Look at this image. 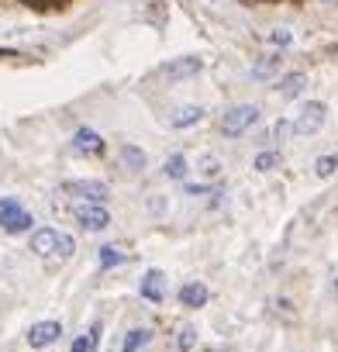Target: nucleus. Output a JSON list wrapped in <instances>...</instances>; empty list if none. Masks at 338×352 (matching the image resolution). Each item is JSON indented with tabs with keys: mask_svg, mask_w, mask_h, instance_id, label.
<instances>
[{
	"mask_svg": "<svg viewBox=\"0 0 338 352\" xmlns=\"http://www.w3.org/2000/svg\"><path fill=\"white\" fill-rule=\"evenodd\" d=\"M131 256L124 252V249H117V245H100L97 249V263H100V270H114V266H124Z\"/></svg>",
	"mask_w": 338,
	"mask_h": 352,
	"instance_id": "14",
	"label": "nucleus"
},
{
	"mask_svg": "<svg viewBox=\"0 0 338 352\" xmlns=\"http://www.w3.org/2000/svg\"><path fill=\"white\" fill-rule=\"evenodd\" d=\"M73 252H76V242H73V239H69L66 232H59V245H56V256H59V259H69Z\"/></svg>",
	"mask_w": 338,
	"mask_h": 352,
	"instance_id": "22",
	"label": "nucleus"
},
{
	"mask_svg": "<svg viewBox=\"0 0 338 352\" xmlns=\"http://www.w3.org/2000/svg\"><path fill=\"white\" fill-rule=\"evenodd\" d=\"M201 69H204V59H201V56H183V59H173L169 66H162V76H166L169 83H180V80L197 76Z\"/></svg>",
	"mask_w": 338,
	"mask_h": 352,
	"instance_id": "6",
	"label": "nucleus"
},
{
	"mask_svg": "<svg viewBox=\"0 0 338 352\" xmlns=\"http://www.w3.org/2000/svg\"><path fill=\"white\" fill-rule=\"evenodd\" d=\"M66 194L83 204H104L111 197V187L104 180H73V184H66Z\"/></svg>",
	"mask_w": 338,
	"mask_h": 352,
	"instance_id": "5",
	"label": "nucleus"
},
{
	"mask_svg": "<svg viewBox=\"0 0 338 352\" xmlns=\"http://www.w3.org/2000/svg\"><path fill=\"white\" fill-rule=\"evenodd\" d=\"M290 42H293V32H290V28H273V32H269V45H273V49H286Z\"/></svg>",
	"mask_w": 338,
	"mask_h": 352,
	"instance_id": "21",
	"label": "nucleus"
},
{
	"mask_svg": "<svg viewBox=\"0 0 338 352\" xmlns=\"http://www.w3.org/2000/svg\"><path fill=\"white\" fill-rule=\"evenodd\" d=\"M328 121V107L321 100H307L297 114H293V135H317Z\"/></svg>",
	"mask_w": 338,
	"mask_h": 352,
	"instance_id": "3",
	"label": "nucleus"
},
{
	"mask_svg": "<svg viewBox=\"0 0 338 352\" xmlns=\"http://www.w3.org/2000/svg\"><path fill=\"white\" fill-rule=\"evenodd\" d=\"M290 135H293V121H286V118H280V121L273 124V138H276V142H286Z\"/></svg>",
	"mask_w": 338,
	"mask_h": 352,
	"instance_id": "24",
	"label": "nucleus"
},
{
	"mask_svg": "<svg viewBox=\"0 0 338 352\" xmlns=\"http://www.w3.org/2000/svg\"><path fill=\"white\" fill-rule=\"evenodd\" d=\"M73 221L83 232H104V228H111V211H107V204H83V201H76L73 204Z\"/></svg>",
	"mask_w": 338,
	"mask_h": 352,
	"instance_id": "4",
	"label": "nucleus"
},
{
	"mask_svg": "<svg viewBox=\"0 0 338 352\" xmlns=\"http://www.w3.org/2000/svg\"><path fill=\"white\" fill-rule=\"evenodd\" d=\"M121 162L128 169H145L148 166V155L138 148V145H121Z\"/></svg>",
	"mask_w": 338,
	"mask_h": 352,
	"instance_id": "18",
	"label": "nucleus"
},
{
	"mask_svg": "<svg viewBox=\"0 0 338 352\" xmlns=\"http://www.w3.org/2000/svg\"><path fill=\"white\" fill-rule=\"evenodd\" d=\"M304 87H307V73H283L280 80H276V90H280V97L283 100H297L300 94H304Z\"/></svg>",
	"mask_w": 338,
	"mask_h": 352,
	"instance_id": "11",
	"label": "nucleus"
},
{
	"mask_svg": "<svg viewBox=\"0 0 338 352\" xmlns=\"http://www.w3.org/2000/svg\"><path fill=\"white\" fill-rule=\"evenodd\" d=\"M35 218L32 211H25V204L18 197H0V228H4L8 235H25L32 232Z\"/></svg>",
	"mask_w": 338,
	"mask_h": 352,
	"instance_id": "1",
	"label": "nucleus"
},
{
	"mask_svg": "<svg viewBox=\"0 0 338 352\" xmlns=\"http://www.w3.org/2000/svg\"><path fill=\"white\" fill-rule=\"evenodd\" d=\"M276 66H280V56H266V59H262V63L252 69V76H259V80H262V76H269Z\"/></svg>",
	"mask_w": 338,
	"mask_h": 352,
	"instance_id": "23",
	"label": "nucleus"
},
{
	"mask_svg": "<svg viewBox=\"0 0 338 352\" xmlns=\"http://www.w3.org/2000/svg\"><path fill=\"white\" fill-rule=\"evenodd\" d=\"M335 173H338V152H324V155L314 159V176L317 180H328V176H335Z\"/></svg>",
	"mask_w": 338,
	"mask_h": 352,
	"instance_id": "17",
	"label": "nucleus"
},
{
	"mask_svg": "<svg viewBox=\"0 0 338 352\" xmlns=\"http://www.w3.org/2000/svg\"><path fill=\"white\" fill-rule=\"evenodd\" d=\"M283 166V155L280 152H259L256 159H252V169H259V173H273V169H280Z\"/></svg>",
	"mask_w": 338,
	"mask_h": 352,
	"instance_id": "20",
	"label": "nucleus"
},
{
	"mask_svg": "<svg viewBox=\"0 0 338 352\" xmlns=\"http://www.w3.org/2000/svg\"><path fill=\"white\" fill-rule=\"evenodd\" d=\"M59 335H63V324L59 321H35L28 328V345L32 349H49V345L59 342Z\"/></svg>",
	"mask_w": 338,
	"mask_h": 352,
	"instance_id": "7",
	"label": "nucleus"
},
{
	"mask_svg": "<svg viewBox=\"0 0 338 352\" xmlns=\"http://www.w3.org/2000/svg\"><path fill=\"white\" fill-rule=\"evenodd\" d=\"M152 342V331L148 328H131L128 335H124V352H138V349H145Z\"/></svg>",
	"mask_w": 338,
	"mask_h": 352,
	"instance_id": "19",
	"label": "nucleus"
},
{
	"mask_svg": "<svg viewBox=\"0 0 338 352\" xmlns=\"http://www.w3.org/2000/svg\"><path fill=\"white\" fill-rule=\"evenodd\" d=\"M73 148H76L80 155H100L107 145H104V138H100L93 128H76V131H73Z\"/></svg>",
	"mask_w": 338,
	"mask_h": 352,
	"instance_id": "10",
	"label": "nucleus"
},
{
	"mask_svg": "<svg viewBox=\"0 0 338 352\" xmlns=\"http://www.w3.org/2000/svg\"><path fill=\"white\" fill-rule=\"evenodd\" d=\"M56 245H59V232H56V228H35L32 239H28V249H32L38 259L56 256Z\"/></svg>",
	"mask_w": 338,
	"mask_h": 352,
	"instance_id": "9",
	"label": "nucleus"
},
{
	"mask_svg": "<svg viewBox=\"0 0 338 352\" xmlns=\"http://www.w3.org/2000/svg\"><path fill=\"white\" fill-rule=\"evenodd\" d=\"M197 121H204V107L201 104H183V107H177L173 114H169V128H194Z\"/></svg>",
	"mask_w": 338,
	"mask_h": 352,
	"instance_id": "13",
	"label": "nucleus"
},
{
	"mask_svg": "<svg viewBox=\"0 0 338 352\" xmlns=\"http://www.w3.org/2000/svg\"><path fill=\"white\" fill-rule=\"evenodd\" d=\"M162 173L169 176V180H187V173H190V162H187V155H169L166 162H162Z\"/></svg>",
	"mask_w": 338,
	"mask_h": 352,
	"instance_id": "16",
	"label": "nucleus"
},
{
	"mask_svg": "<svg viewBox=\"0 0 338 352\" xmlns=\"http://www.w3.org/2000/svg\"><path fill=\"white\" fill-rule=\"evenodd\" d=\"M97 345H100V321H93L87 335H76L69 352H97Z\"/></svg>",
	"mask_w": 338,
	"mask_h": 352,
	"instance_id": "15",
	"label": "nucleus"
},
{
	"mask_svg": "<svg viewBox=\"0 0 338 352\" xmlns=\"http://www.w3.org/2000/svg\"><path fill=\"white\" fill-rule=\"evenodd\" d=\"M138 294H142V300L159 304L166 297V273L162 270H145L142 273V283H138Z\"/></svg>",
	"mask_w": 338,
	"mask_h": 352,
	"instance_id": "8",
	"label": "nucleus"
},
{
	"mask_svg": "<svg viewBox=\"0 0 338 352\" xmlns=\"http://www.w3.org/2000/svg\"><path fill=\"white\" fill-rule=\"evenodd\" d=\"M207 352H214V349H207Z\"/></svg>",
	"mask_w": 338,
	"mask_h": 352,
	"instance_id": "27",
	"label": "nucleus"
},
{
	"mask_svg": "<svg viewBox=\"0 0 338 352\" xmlns=\"http://www.w3.org/2000/svg\"><path fill=\"white\" fill-rule=\"evenodd\" d=\"M259 107L256 104H235V107H228L225 111V118H221V135L225 138H242L256 121H259Z\"/></svg>",
	"mask_w": 338,
	"mask_h": 352,
	"instance_id": "2",
	"label": "nucleus"
},
{
	"mask_svg": "<svg viewBox=\"0 0 338 352\" xmlns=\"http://www.w3.org/2000/svg\"><path fill=\"white\" fill-rule=\"evenodd\" d=\"M177 297H180V304H183V307H204V304L211 300V290H207L201 280H190V283H183V287H180V294H177Z\"/></svg>",
	"mask_w": 338,
	"mask_h": 352,
	"instance_id": "12",
	"label": "nucleus"
},
{
	"mask_svg": "<svg viewBox=\"0 0 338 352\" xmlns=\"http://www.w3.org/2000/svg\"><path fill=\"white\" fill-rule=\"evenodd\" d=\"M201 173L214 180V176H221V162H218L214 155H204V159H201Z\"/></svg>",
	"mask_w": 338,
	"mask_h": 352,
	"instance_id": "25",
	"label": "nucleus"
},
{
	"mask_svg": "<svg viewBox=\"0 0 338 352\" xmlns=\"http://www.w3.org/2000/svg\"><path fill=\"white\" fill-rule=\"evenodd\" d=\"M194 342H197V331H194V328H180V338H177V345H180L183 352H190V349H194Z\"/></svg>",
	"mask_w": 338,
	"mask_h": 352,
	"instance_id": "26",
	"label": "nucleus"
}]
</instances>
